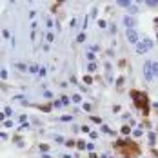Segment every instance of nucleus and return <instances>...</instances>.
Segmentation results:
<instances>
[{"label":"nucleus","mask_w":158,"mask_h":158,"mask_svg":"<svg viewBox=\"0 0 158 158\" xmlns=\"http://www.w3.org/2000/svg\"><path fill=\"white\" fill-rule=\"evenodd\" d=\"M124 24L127 26V29H133L135 27V24H136V20L133 17H129V15H127V17H124Z\"/></svg>","instance_id":"obj_5"},{"label":"nucleus","mask_w":158,"mask_h":158,"mask_svg":"<svg viewBox=\"0 0 158 158\" xmlns=\"http://www.w3.org/2000/svg\"><path fill=\"white\" fill-rule=\"evenodd\" d=\"M95 69H96L95 64H89V66H87V71H95Z\"/></svg>","instance_id":"obj_16"},{"label":"nucleus","mask_w":158,"mask_h":158,"mask_svg":"<svg viewBox=\"0 0 158 158\" xmlns=\"http://www.w3.org/2000/svg\"><path fill=\"white\" fill-rule=\"evenodd\" d=\"M38 71H40L38 66H29V73H38Z\"/></svg>","instance_id":"obj_8"},{"label":"nucleus","mask_w":158,"mask_h":158,"mask_svg":"<svg viewBox=\"0 0 158 158\" xmlns=\"http://www.w3.org/2000/svg\"><path fill=\"white\" fill-rule=\"evenodd\" d=\"M156 24H158V18H156Z\"/></svg>","instance_id":"obj_24"},{"label":"nucleus","mask_w":158,"mask_h":158,"mask_svg":"<svg viewBox=\"0 0 158 158\" xmlns=\"http://www.w3.org/2000/svg\"><path fill=\"white\" fill-rule=\"evenodd\" d=\"M71 100L75 102V104H80V95H73V98H71Z\"/></svg>","instance_id":"obj_11"},{"label":"nucleus","mask_w":158,"mask_h":158,"mask_svg":"<svg viewBox=\"0 0 158 158\" xmlns=\"http://www.w3.org/2000/svg\"><path fill=\"white\" fill-rule=\"evenodd\" d=\"M76 147H78V149H86V142H84V140L76 142Z\"/></svg>","instance_id":"obj_9"},{"label":"nucleus","mask_w":158,"mask_h":158,"mask_svg":"<svg viewBox=\"0 0 158 158\" xmlns=\"http://www.w3.org/2000/svg\"><path fill=\"white\" fill-rule=\"evenodd\" d=\"M0 76H2V78H7V71H6V69H2V71H0Z\"/></svg>","instance_id":"obj_17"},{"label":"nucleus","mask_w":158,"mask_h":158,"mask_svg":"<svg viewBox=\"0 0 158 158\" xmlns=\"http://www.w3.org/2000/svg\"><path fill=\"white\" fill-rule=\"evenodd\" d=\"M151 47H153V42L149 40V38H144L142 42H138V44H136V53L144 55V53H147Z\"/></svg>","instance_id":"obj_1"},{"label":"nucleus","mask_w":158,"mask_h":158,"mask_svg":"<svg viewBox=\"0 0 158 158\" xmlns=\"http://www.w3.org/2000/svg\"><path fill=\"white\" fill-rule=\"evenodd\" d=\"M151 73H153V76H158V64L156 62H151Z\"/></svg>","instance_id":"obj_7"},{"label":"nucleus","mask_w":158,"mask_h":158,"mask_svg":"<svg viewBox=\"0 0 158 158\" xmlns=\"http://www.w3.org/2000/svg\"><path fill=\"white\" fill-rule=\"evenodd\" d=\"M84 40H86V35L80 33V35H78V38H76V42H84Z\"/></svg>","instance_id":"obj_13"},{"label":"nucleus","mask_w":158,"mask_h":158,"mask_svg":"<svg viewBox=\"0 0 158 158\" xmlns=\"http://www.w3.org/2000/svg\"><path fill=\"white\" fill-rule=\"evenodd\" d=\"M129 131H131V129H129V125H124V127H122V133H124V135H127Z\"/></svg>","instance_id":"obj_15"},{"label":"nucleus","mask_w":158,"mask_h":158,"mask_svg":"<svg viewBox=\"0 0 158 158\" xmlns=\"http://www.w3.org/2000/svg\"><path fill=\"white\" fill-rule=\"evenodd\" d=\"M15 66L20 69V71H27V66H24V64H15Z\"/></svg>","instance_id":"obj_10"},{"label":"nucleus","mask_w":158,"mask_h":158,"mask_svg":"<svg viewBox=\"0 0 158 158\" xmlns=\"http://www.w3.org/2000/svg\"><path fill=\"white\" fill-rule=\"evenodd\" d=\"M38 75H42V76L46 75V67H40V71H38Z\"/></svg>","instance_id":"obj_18"},{"label":"nucleus","mask_w":158,"mask_h":158,"mask_svg":"<svg viewBox=\"0 0 158 158\" xmlns=\"http://www.w3.org/2000/svg\"><path fill=\"white\" fill-rule=\"evenodd\" d=\"M98 27H106V22H104V20H98Z\"/></svg>","instance_id":"obj_20"},{"label":"nucleus","mask_w":158,"mask_h":158,"mask_svg":"<svg viewBox=\"0 0 158 158\" xmlns=\"http://www.w3.org/2000/svg\"><path fill=\"white\" fill-rule=\"evenodd\" d=\"M66 145H67V147H73V145H75V142H71V140H67V142H66Z\"/></svg>","instance_id":"obj_21"},{"label":"nucleus","mask_w":158,"mask_h":158,"mask_svg":"<svg viewBox=\"0 0 158 158\" xmlns=\"http://www.w3.org/2000/svg\"><path fill=\"white\" fill-rule=\"evenodd\" d=\"M144 76H145V80H153V73H151V62H145V66H144Z\"/></svg>","instance_id":"obj_4"},{"label":"nucleus","mask_w":158,"mask_h":158,"mask_svg":"<svg viewBox=\"0 0 158 158\" xmlns=\"http://www.w3.org/2000/svg\"><path fill=\"white\" fill-rule=\"evenodd\" d=\"M64 158H71V156H69V155H66V156H64Z\"/></svg>","instance_id":"obj_23"},{"label":"nucleus","mask_w":158,"mask_h":158,"mask_svg":"<svg viewBox=\"0 0 158 158\" xmlns=\"http://www.w3.org/2000/svg\"><path fill=\"white\" fill-rule=\"evenodd\" d=\"M133 135H135V136H142V131H140V129H136L135 133H133Z\"/></svg>","instance_id":"obj_22"},{"label":"nucleus","mask_w":158,"mask_h":158,"mask_svg":"<svg viewBox=\"0 0 158 158\" xmlns=\"http://www.w3.org/2000/svg\"><path fill=\"white\" fill-rule=\"evenodd\" d=\"M116 4H118V6H122V7H131L133 2H131V0H118Z\"/></svg>","instance_id":"obj_6"},{"label":"nucleus","mask_w":158,"mask_h":158,"mask_svg":"<svg viewBox=\"0 0 158 158\" xmlns=\"http://www.w3.org/2000/svg\"><path fill=\"white\" fill-rule=\"evenodd\" d=\"M87 58H89V60L93 62V60H95V55H93V53H87Z\"/></svg>","instance_id":"obj_19"},{"label":"nucleus","mask_w":158,"mask_h":158,"mask_svg":"<svg viewBox=\"0 0 158 158\" xmlns=\"http://www.w3.org/2000/svg\"><path fill=\"white\" fill-rule=\"evenodd\" d=\"M131 96H133V98H138V100H136V106H138V107H142V106H145V104H147V96L144 95V93L133 91V93H131Z\"/></svg>","instance_id":"obj_2"},{"label":"nucleus","mask_w":158,"mask_h":158,"mask_svg":"<svg viewBox=\"0 0 158 158\" xmlns=\"http://www.w3.org/2000/svg\"><path fill=\"white\" fill-rule=\"evenodd\" d=\"M129 11H131L133 15H136V13H138V7H136V6H133V4H131V7H129Z\"/></svg>","instance_id":"obj_12"},{"label":"nucleus","mask_w":158,"mask_h":158,"mask_svg":"<svg viewBox=\"0 0 158 158\" xmlns=\"http://www.w3.org/2000/svg\"><path fill=\"white\" fill-rule=\"evenodd\" d=\"M145 4H147V6H149V7H156V6H158V2H149V0H147Z\"/></svg>","instance_id":"obj_14"},{"label":"nucleus","mask_w":158,"mask_h":158,"mask_svg":"<svg viewBox=\"0 0 158 158\" xmlns=\"http://www.w3.org/2000/svg\"><path fill=\"white\" fill-rule=\"evenodd\" d=\"M125 37H127V40H129V44H138V33L135 29H127Z\"/></svg>","instance_id":"obj_3"}]
</instances>
